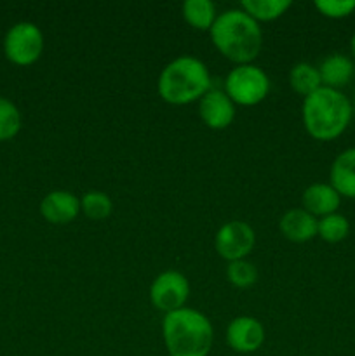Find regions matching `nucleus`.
Instances as JSON below:
<instances>
[{
	"instance_id": "a211bd4d",
	"label": "nucleus",
	"mask_w": 355,
	"mask_h": 356,
	"mask_svg": "<svg viewBox=\"0 0 355 356\" xmlns=\"http://www.w3.org/2000/svg\"><path fill=\"white\" fill-rule=\"evenodd\" d=\"M242 10L254 21H274L291 7V0H242Z\"/></svg>"
},
{
	"instance_id": "412c9836",
	"label": "nucleus",
	"mask_w": 355,
	"mask_h": 356,
	"mask_svg": "<svg viewBox=\"0 0 355 356\" xmlns=\"http://www.w3.org/2000/svg\"><path fill=\"white\" fill-rule=\"evenodd\" d=\"M21 131V113L16 104L0 96V143L16 138Z\"/></svg>"
},
{
	"instance_id": "0eeeda50",
	"label": "nucleus",
	"mask_w": 355,
	"mask_h": 356,
	"mask_svg": "<svg viewBox=\"0 0 355 356\" xmlns=\"http://www.w3.org/2000/svg\"><path fill=\"white\" fill-rule=\"evenodd\" d=\"M188 298H190V282L180 271H164L150 287V299L153 306L166 315L184 308Z\"/></svg>"
},
{
	"instance_id": "9b49d317",
	"label": "nucleus",
	"mask_w": 355,
	"mask_h": 356,
	"mask_svg": "<svg viewBox=\"0 0 355 356\" xmlns=\"http://www.w3.org/2000/svg\"><path fill=\"white\" fill-rule=\"evenodd\" d=\"M80 212V198L72 191L56 190L40 202V214L51 225H68Z\"/></svg>"
},
{
	"instance_id": "f3484780",
	"label": "nucleus",
	"mask_w": 355,
	"mask_h": 356,
	"mask_svg": "<svg viewBox=\"0 0 355 356\" xmlns=\"http://www.w3.org/2000/svg\"><path fill=\"white\" fill-rule=\"evenodd\" d=\"M289 83H291L292 90L303 97H308L315 90L322 87V80H320L319 68L310 63H298L289 72Z\"/></svg>"
},
{
	"instance_id": "5701e85b",
	"label": "nucleus",
	"mask_w": 355,
	"mask_h": 356,
	"mask_svg": "<svg viewBox=\"0 0 355 356\" xmlns=\"http://www.w3.org/2000/svg\"><path fill=\"white\" fill-rule=\"evenodd\" d=\"M315 9L331 19H341L355 10V0H317Z\"/></svg>"
},
{
	"instance_id": "7ed1b4c3",
	"label": "nucleus",
	"mask_w": 355,
	"mask_h": 356,
	"mask_svg": "<svg viewBox=\"0 0 355 356\" xmlns=\"http://www.w3.org/2000/svg\"><path fill=\"white\" fill-rule=\"evenodd\" d=\"M162 336L169 356H207L214 330L204 313L181 308L167 313L162 322Z\"/></svg>"
},
{
	"instance_id": "423d86ee",
	"label": "nucleus",
	"mask_w": 355,
	"mask_h": 356,
	"mask_svg": "<svg viewBox=\"0 0 355 356\" xmlns=\"http://www.w3.org/2000/svg\"><path fill=\"white\" fill-rule=\"evenodd\" d=\"M44 51V35L30 21L13 24L3 37V54L17 66H30L38 61Z\"/></svg>"
},
{
	"instance_id": "6ab92c4d",
	"label": "nucleus",
	"mask_w": 355,
	"mask_h": 356,
	"mask_svg": "<svg viewBox=\"0 0 355 356\" xmlns=\"http://www.w3.org/2000/svg\"><path fill=\"white\" fill-rule=\"evenodd\" d=\"M80 211L93 221H103V219L110 218L111 211H113V202L104 191H87L80 198Z\"/></svg>"
},
{
	"instance_id": "39448f33",
	"label": "nucleus",
	"mask_w": 355,
	"mask_h": 356,
	"mask_svg": "<svg viewBox=\"0 0 355 356\" xmlns=\"http://www.w3.org/2000/svg\"><path fill=\"white\" fill-rule=\"evenodd\" d=\"M225 92L233 104L256 106L270 92V79L256 65H239L226 75Z\"/></svg>"
},
{
	"instance_id": "6e6552de",
	"label": "nucleus",
	"mask_w": 355,
	"mask_h": 356,
	"mask_svg": "<svg viewBox=\"0 0 355 356\" xmlns=\"http://www.w3.org/2000/svg\"><path fill=\"white\" fill-rule=\"evenodd\" d=\"M256 233L247 222L228 221L218 229L214 236V249L225 261L246 259L254 249Z\"/></svg>"
},
{
	"instance_id": "4468645a",
	"label": "nucleus",
	"mask_w": 355,
	"mask_h": 356,
	"mask_svg": "<svg viewBox=\"0 0 355 356\" xmlns=\"http://www.w3.org/2000/svg\"><path fill=\"white\" fill-rule=\"evenodd\" d=\"M329 177L340 197L355 198V148L345 149L334 159Z\"/></svg>"
},
{
	"instance_id": "b1692460",
	"label": "nucleus",
	"mask_w": 355,
	"mask_h": 356,
	"mask_svg": "<svg viewBox=\"0 0 355 356\" xmlns=\"http://www.w3.org/2000/svg\"><path fill=\"white\" fill-rule=\"evenodd\" d=\"M350 51H352V56L355 58V33H354V37H352V40H350Z\"/></svg>"
},
{
	"instance_id": "1a4fd4ad",
	"label": "nucleus",
	"mask_w": 355,
	"mask_h": 356,
	"mask_svg": "<svg viewBox=\"0 0 355 356\" xmlns=\"http://www.w3.org/2000/svg\"><path fill=\"white\" fill-rule=\"evenodd\" d=\"M226 343L237 353H254L265 343V327L253 316H237L226 327Z\"/></svg>"
},
{
	"instance_id": "dca6fc26",
	"label": "nucleus",
	"mask_w": 355,
	"mask_h": 356,
	"mask_svg": "<svg viewBox=\"0 0 355 356\" xmlns=\"http://www.w3.org/2000/svg\"><path fill=\"white\" fill-rule=\"evenodd\" d=\"M183 17L195 30L209 31L218 17V13L211 0H184Z\"/></svg>"
},
{
	"instance_id": "aec40b11",
	"label": "nucleus",
	"mask_w": 355,
	"mask_h": 356,
	"mask_svg": "<svg viewBox=\"0 0 355 356\" xmlns=\"http://www.w3.org/2000/svg\"><path fill=\"white\" fill-rule=\"evenodd\" d=\"M348 232H350V222L338 212L320 218L319 225H317V235L327 243L343 242L348 236Z\"/></svg>"
},
{
	"instance_id": "20e7f679",
	"label": "nucleus",
	"mask_w": 355,
	"mask_h": 356,
	"mask_svg": "<svg viewBox=\"0 0 355 356\" xmlns=\"http://www.w3.org/2000/svg\"><path fill=\"white\" fill-rule=\"evenodd\" d=\"M157 90L166 103L183 106L200 101L211 90V75L205 63L198 58L180 56L160 72Z\"/></svg>"
},
{
	"instance_id": "2eb2a0df",
	"label": "nucleus",
	"mask_w": 355,
	"mask_h": 356,
	"mask_svg": "<svg viewBox=\"0 0 355 356\" xmlns=\"http://www.w3.org/2000/svg\"><path fill=\"white\" fill-rule=\"evenodd\" d=\"M319 73L320 80H322V87L340 90L341 87H345L354 79L355 65L348 56L331 54L320 63Z\"/></svg>"
},
{
	"instance_id": "f8f14e48",
	"label": "nucleus",
	"mask_w": 355,
	"mask_h": 356,
	"mask_svg": "<svg viewBox=\"0 0 355 356\" xmlns=\"http://www.w3.org/2000/svg\"><path fill=\"white\" fill-rule=\"evenodd\" d=\"M319 219L306 212L305 209H291L281 218L278 228L287 240L294 243L310 242L317 236Z\"/></svg>"
},
{
	"instance_id": "4be33fe9",
	"label": "nucleus",
	"mask_w": 355,
	"mask_h": 356,
	"mask_svg": "<svg viewBox=\"0 0 355 356\" xmlns=\"http://www.w3.org/2000/svg\"><path fill=\"white\" fill-rule=\"evenodd\" d=\"M226 278L232 285L239 289H247L253 287L258 282V270L253 263H249L247 259L240 261H232L226 266Z\"/></svg>"
},
{
	"instance_id": "f257e3e1",
	"label": "nucleus",
	"mask_w": 355,
	"mask_h": 356,
	"mask_svg": "<svg viewBox=\"0 0 355 356\" xmlns=\"http://www.w3.org/2000/svg\"><path fill=\"white\" fill-rule=\"evenodd\" d=\"M209 33L219 54L237 66L251 65L263 47L260 23L242 9H228L218 14Z\"/></svg>"
},
{
	"instance_id": "f03ea898",
	"label": "nucleus",
	"mask_w": 355,
	"mask_h": 356,
	"mask_svg": "<svg viewBox=\"0 0 355 356\" xmlns=\"http://www.w3.org/2000/svg\"><path fill=\"white\" fill-rule=\"evenodd\" d=\"M352 111L350 99L341 90L320 87L303 99V125L317 141H333L347 131Z\"/></svg>"
},
{
	"instance_id": "9d476101",
	"label": "nucleus",
	"mask_w": 355,
	"mask_h": 356,
	"mask_svg": "<svg viewBox=\"0 0 355 356\" xmlns=\"http://www.w3.org/2000/svg\"><path fill=\"white\" fill-rule=\"evenodd\" d=\"M198 115L209 129L223 131L235 120V104L225 90L211 89L198 101Z\"/></svg>"
},
{
	"instance_id": "ddd939ff",
	"label": "nucleus",
	"mask_w": 355,
	"mask_h": 356,
	"mask_svg": "<svg viewBox=\"0 0 355 356\" xmlns=\"http://www.w3.org/2000/svg\"><path fill=\"white\" fill-rule=\"evenodd\" d=\"M303 209L315 218H326L334 214L341 204V197L331 184L315 183L310 184L303 191Z\"/></svg>"
}]
</instances>
